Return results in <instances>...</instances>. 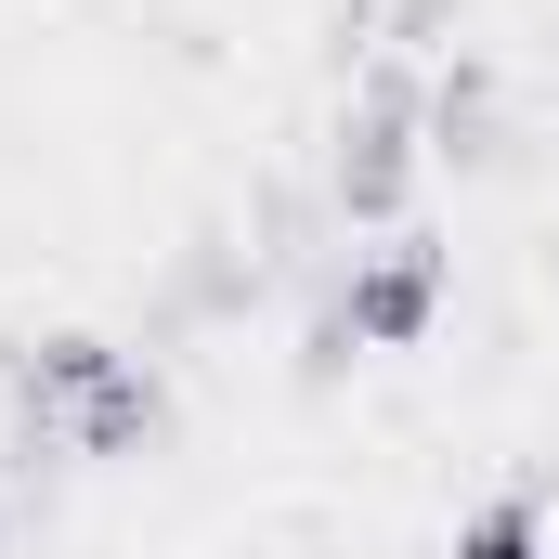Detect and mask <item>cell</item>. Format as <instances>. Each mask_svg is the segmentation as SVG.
Returning a JSON list of instances; mask_svg holds the SVG:
<instances>
[{
	"mask_svg": "<svg viewBox=\"0 0 559 559\" xmlns=\"http://www.w3.org/2000/svg\"><path fill=\"white\" fill-rule=\"evenodd\" d=\"M417 118H429V156L481 169V156H495V66H481V52H455V66L417 92Z\"/></svg>",
	"mask_w": 559,
	"mask_h": 559,
	"instance_id": "cell-3",
	"label": "cell"
},
{
	"mask_svg": "<svg viewBox=\"0 0 559 559\" xmlns=\"http://www.w3.org/2000/svg\"><path fill=\"white\" fill-rule=\"evenodd\" d=\"M455 559H547V508H534V495L468 508V521H455Z\"/></svg>",
	"mask_w": 559,
	"mask_h": 559,
	"instance_id": "cell-4",
	"label": "cell"
},
{
	"mask_svg": "<svg viewBox=\"0 0 559 559\" xmlns=\"http://www.w3.org/2000/svg\"><path fill=\"white\" fill-rule=\"evenodd\" d=\"M442 299H455V248H429V235H391V248H365L352 274H338V338L352 352H417L429 325H442Z\"/></svg>",
	"mask_w": 559,
	"mask_h": 559,
	"instance_id": "cell-2",
	"label": "cell"
},
{
	"mask_svg": "<svg viewBox=\"0 0 559 559\" xmlns=\"http://www.w3.org/2000/svg\"><path fill=\"white\" fill-rule=\"evenodd\" d=\"M417 156H429V118H417V79L391 66V79H365V92H352L338 156H325V195H338V222H404V195H417Z\"/></svg>",
	"mask_w": 559,
	"mask_h": 559,
	"instance_id": "cell-1",
	"label": "cell"
},
{
	"mask_svg": "<svg viewBox=\"0 0 559 559\" xmlns=\"http://www.w3.org/2000/svg\"><path fill=\"white\" fill-rule=\"evenodd\" d=\"M0 559H13V495H0Z\"/></svg>",
	"mask_w": 559,
	"mask_h": 559,
	"instance_id": "cell-5",
	"label": "cell"
}]
</instances>
